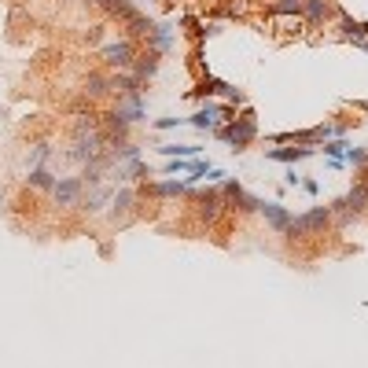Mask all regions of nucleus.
<instances>
[{
	"label": "nucleus",
	"instance_id": "obj_1",
	"mask_svg": "<svg viewBox=\"0 0 368 368\" xmlns=\"http://www.w3.org/2000/svg\"><path fill=\"white\" fill-rule=\"evenodd\" d=\"M214 136L217 140H225V144H232L236 151H243L247 144L258 136V122H254V111H243L240 118H232L228 125H217L214 129Z\"/></svg>",
	"mask_w": 368,
	"mask_h": 368
},
{
	"label": "nucleus",
	"instance_id": "obj_2",
	"mask_svg": "<svg viewBox=\"0 0 368 368\" xmlns=\"http://www.w3.org/2000/svg\"><path fill=\"white\" fill-rule=\"evenodd\" d=\"M332 206H313V210H306V214H298L291 217V225H287V232L284 236H291V240H302V236H317V232H324L328 225H332Z\"/></svg>",
	"mask_w": 368,
	"mask_h": 368
},
{
	"label": "nucleus",
	"instance_id": "obj_3",
	"mask_svg": "<svg viewBox=\"0 0 368 368\" xmlns=\"http://www.w3.org/2000/svg\"><path fill=\"white\" fill-rule=\"evenodd\" d=\"M82 192H85V181L82 177H56L52 184V199L59 210H71V206L82 203Z\"/></svg>",
	"mask_w": 368,
	"mask_h": 368
},
{
	"label": "nucleus",
	"instance_id": "obj_4",
	"mask_svg": "<svg viewBox=\"0 0 368 368\" xmlns=\"http://www.w3.org/2000/svg\"><path fill=\"white\" fill-rule=\"evenodd\" d=\"M368 210V181H357L343 199L332 203V214H343V217H354V214H365Z\"/></svg>",
	"mask_w": 368,
	"mask_h": 368
},
{
	"label": "nucleus",
	"instance_id": "obj_5",
	"mask_svg": "<svg viewBox=\"0 0 368 368\" xmlns=\"http://www.w3.org/2000/svg\"><path fill=\"white\" fill-rule=\"evenodd\" d=\"M136 214V192L133 188H118V192L111 195V210H107V217H111L114 225H129Z\"/></svg>",
	"mask_w": 368,
	"mask_h": 368
},
{
	"label": "nucleus",
	"instance_id": "obj_6",
	"mask_svg": "<svg viewBox=\"0 0 368 368\" xmlns=\"http://www.w3.org/2000/svg\"><path fill=\"white\" fill-rule=\"evenodd\" d=\"M103 63L107 66H114V71H129V66L136 63V48L133 41H111V45H103Z\"/></svg>",
	"mask_w": 368,
	"mask_h": 368
},
{
	"label": "nucleus",
	"instance_id": "obj_7",
	"mask_svg": "<svg viewBox=\"0 0 368 368\" xmlns=\"http://www.w3.org/2000/svg\"><path fill=\"white\" fill-rule=\"evenodd\" d=\"M221 195H225V203H232L240 214H258V203H262V199H254L251 192H243L240 181H225L221 184Z\"/></svg>",
	"mask_w": 368,
	"mask_h": 368
},
{
	"label": "nucleus",
	"instance_id": "obj_8",
	"mask_svg": "<svg viewBox=\"0 0 368 368\" xmlns=\"http://www.w3.org/2000/svg\"><path fill=\"white\" fill-rule=\"evenodd\" d=\"M114 114L122 118V122H144L147 118V107H144V96L140 93H125V96H118V103H114Z\"/></svg>",
	"mask_w": 368,
	"mask_h": 368
},
{
	"label": "nucleus",
	"instance_id": "obj_9",
	"mask_svg": "<svg viewBox=\"0 0 368 368\" xmlns=\"http://www.w3.org/2000/svg\"><path fill=\"white\" fill-rule=\"evenodd\" d=\"M111 195H114L111 184H93V188H85V192H82V203H77V206H82L85 214H99L107 203H111Z\"/></svg>",
	"mask_w": 368,
	"mask_h": 368
},
{
	"label": "nucleus",
	"instance_id": "obj_10",
	"mask_svg": "<svg viewBox=\"0 0 368 368\" xmlns=\"http://www.w3.org/2000/svg\"><path fill=\"white\" fill-rule=\"evenodd\" d=\"M195 203H199V217H203L206 225L217 221V217H221V210H225V195L214 192V188H210V192H199Z\"/></svg>",
	"mask_w": 368,
	"mask_h": 368
},
{
	"label": "nucleus",
	"instance_id": "obj_11",
	"mask_svg": "<svg viewBox=\"0 0 368 368\" xmlns=\"http://www.w3.org/2000/svg\"><path fill=\"white\" fill-rule=\"evenodd\" d=\"M258 214L265 217V221H269L276 232H287V225H291V210H287V206H280V203H258Z\"/></svg>",
	"mask_w": 368,
	"mask_h": 368
},
{
	"label": "nucleus",
	"instance_id": "obj_12",
	"mask_svg": "<svg viewBox=\"0 0 368 368\" xmlns=\"http://www.w3.org/2000/svg\"><path fill=\"white\" fill-rule=\"evenodd\" d=\"M310 155H313L310 144L306 147H269V151H265L269 162H284V166H295V162H302V158H310Z\"/></svg>",
	"mask_w": 368,
	"mask_h": 368
},
{
	"label": "nucleus",
	"instance_id": "obj_13",
	"mask_svg": "<svg viewBox=\"0 0 368 368\" xmlns=\"http://www.w3.org/2000/svg\"><path fill=\"white\" fill-rule=\"evenodd\" d=\"M217 118H228V111H225V107H217V103H206V107H199V111L188 118V125H195L199 133H206V129H210Z\"/></svg>",
	"mask_w": 368,
	"mask_h": 368
},
{
	"label": "nucleus",
	"instance_id": "obj_14",
	"mask_svg": "<svg viewBox=\"0 0 368 368\" xmlns=\"http://www.w3.org/2000/svg\"><path fill=\"white\" fill-rule=\"evenodd\" d=\"M170 45H173V29L166 23H155L147 29V48H151V52H166Z\"/></svg>",
	"mask_w": 368,
	"mask_h": 368
},
{
	"label": "nucleus",
	"instance_id": "obj_15",
	"mask_svg": "<svg viewBox=\"0 0 368 368\" xmlns=\"http://www.w3.org/2000/svg\"><path fill=\"white\" fill-rule=\"evenodd\" d=\"M302 15L310 26H321L324 19L332 15V4H328V0H302Z\"/></svg>",
	"mask_w": 368,
	"mask_h": 368
},
{
	"label": "nucleus",
	"instance_id": "obj_16",
	"mask_svg": "<svg viewBox=\"0 0 368 368\" xmlns=\"http://www.w3.org/2000/svg\"><path fill=\"white\" fill-rule=\"evenodd\" d=\"M158 71V52H147V56H136V63H133V77L136 82H147V77H155Z\"/></svg>",
	"mask_w": 368,
	"mask_h": 368
},
{
	"label": "nucleus",
	"instance_id": "obj_17",
	"mask_svg": "<svg viewBox=\"0 0 368 368\" xmlns=\"http://www.w3.org/2000/svg\"><path fill=\"white\" fill-rule=\"evenodd\" d=\"M26 184L34 188V192H52L56 173L48 170V166H37V170H29V173H26Z\"/></svg>",
	"mask_w": 368,
	"mask_h": 368
},
{
	"label": "nucleus",
	"instance_id": "obj_18",
	"mask_svg": "<svg viewBox=\"0 0 368 368\" xmlns=\"http://www.w3.org/2000/svg\"><path fill=\"white\" fill-rule=\"evenodd\" d=\"M147 192L158 199H170V195H188V181H155L147 184Z\"/></svg>",
	"mask_w": 368,
	"mask_h": 368
},
{
	"label": "nucleus",
	"instance_id": "obj_19",
	"mask_svg": "<svg viewBox=\"0 0 368 368\" xmlns=\"http://www.w3.org/2000/svg\"><path fill=\"white\" fill-rule=\"evenodd\" d=\"M339 34L346 41H368V23H357V19H339Z\"/></svg>",
	"mask_w": 368,
	"mask_h": 368
},
{
	"label": "nucleus",
	"instance_id": "obj_20",
	"mask_svg": "<svg viewBox=\"0 0 368 368\" xmlns=\"http://www.w3.org/2000/svg\"><path fill=\"white\" fill-rule=\"evenodd\" d=\"M203 147L199 144H162L158 147V155H166V158H195Z\"/></svg>",
	"mask_w": 368,
	"mask_h": 368
},
{
	"label": "nucleus",
	"instance_id": "obj_21",
	"mask_svg": "<svg viewBox=\"0 0 368 368\" xmlns=\"http://www.w3.org/2000/svg\"><path fill=\"white\" fill-rule=\"evenodd\" d=\"M48 158H52V147H48V144H34V147H29V155H26V166H29V170H37V166H45Z\"/></svg>",
	"mask_w": 368,
	"mask_h": 368
},
{
	"label": "nucleus",
	"instance_id": "obj_22",
	"mask_svg": "<svg viewBox=\"0 0 368 368\" xmlns=\"http://www.w3.org/2000/svg\"><path fill=\"white\" fill-rule=\"evenodd\" d=\"M269 15H302V0H273Z\"/></svg>",
	"mask_w": 368,
	"mask_h": 368
},
{
	"label": "nucleus",
	"instance_id": "obj_23",
	"mask_svg": "<svg viewBox=\"0 0 368 368\" xmlns=\"http://www.w3.org/2000/svg\"><path fill=\"white\" fill-rule=\"evenodd\" d=\"M346 147H350V144H346V140H343V136H332V140H324V155H328V158H332V162H343V155H346Z\"/></svg>",
	"mask_w": 368,
	"mask_h": 368
},
{
	"label": "nucleus",
	"instance_id": "obj_24",
	"mask_svg": "<svg viewBox=\"0 0 368 368\" xmlns=\"http://www.w3.org/2000/svg\"><path fill=\"white\" fill-rule=\"evenodd\" d=\"M107 88H111V77H103V74H88V82H85V93H88V96H103Z\"/></svg>",
	"mask_w": 368,
	"mask_h": 368
},
{
	"label": "nucleus",
	"instance_id": "obj_25",
	"mask_svg": "<svg viewBox=\"0 0 368 368\" xmlns=\"http://www.w3.org/2000/svg\"><path fill=\"white\" fill-rule=\"evenodd\" d=\"M346 162H354V166H365L368 162V151H365V147H346Z\"/></svg>",
	"mask_w": 368,
	"mask_h": 368
},
{
	"label": "nucleus",
	"instance_id": "obj_26",
	"mask_svg": "<svg viewBox=\"0 0 368 368\" xmlns=\"http://www.w3.org/2000/svg\"><path fill=\"white\" fill-rule=\"evenodd\" d=\"M177 125H184V118H158L155 129H177Z\"/></svg>",
	"mask_w": 368,
	"mask_h": 368
},
{
	"label": "nucleus",
	"instance_id": "obj_27",
	"mask_svg": "<svg viewBox=\"0 0 368 368\" xmlns=\"http://www.w3.org/2000/svg\"><path fill=\"white\" fill-rule=\"evenodd\" d=\"M203 177H206V181H225V170H206Z\"/></svg>",
	"mask_w": 368,
	"mask_h": 368
},
{
	"label": "nucleus",
	"instance_id": "obj_28",
	"mask_svg": "<svg viewBox=\"0 0 368 368\" xmlns=\"http://www.w3.org/2000/svg\"><path fill=\"white\" fill-rule=\"evenodd\" d=\"M302 188H306L310 195H317V192H321V184H317V181H302Z\"/></svg>",
	"mask_w": 368,
	"mask_h": 368
},
{
	"label": "nucleus",
	"instance_id": "obj_29",
	"mask_svg": "<svg viewBox=\"0 0 368 368\" xmlns=\"http://www.w3.org/2000/svg\"><path fill=\"white\" fill-rule=\"evenodd\" d=\"M354 45H357V48H365V52H368V41H354Z\"/></svg>",
	"mask_w": 368,
	"mask_h": 368
}]
</instances>
